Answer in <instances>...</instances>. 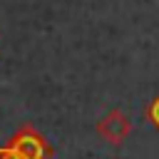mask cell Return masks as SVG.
<instances>
[{"label": "cell", "mask_w": 159, "mask_h": 159, "mask_svg": "<svg viewBox=\"0 0 159 159\" xmlns=\"http://www.w3.org/2000/svg\"><path fill=\"white\" fill-rule=\"evenodd\" d=\"M2 149H10V152L20 154L22 159H52V154H55L50 142L32 124H22L7 139V144H2Z\"/></svg>", "instance_id": "obj_1"}, {"label": "cell", "mask_w": 159, "mask_h": 159, "mask_svg": "<svg viewBox=\"0 0 159 159\" xmlns=\"http://www.w3.org/2000/svg\"><path fill=\"white\" fill-rule=\"evenodd\" d=\"M94 132L112 147H122L127 142V137L132 134V119L127 117V112H122L119 107L109 109L107 114H102L94 122Z\"/></svg>", "instance_id": "obj_2"}, {"label": "cell", "mask_w": 159, "mask_h": 159, "mask_svg": "<svg viewBox=\"0 0 159 159\" xmlns=\"http://www.w3.org/2000/svg\"><path fill=\"white\" fill-rule=\"evenodd\" d=\"M144 119H147L154 129H159V94H154V97L147 102V107H144Z\"/></svg>", "instance_id": "obj_3"}, {"label": "cell", "mask_w": 159, "mask_h": 159, "mask_svg": "<svg viewBox=\"0 0 159 159\" xmlns=\"http://www.w3.org/2000/svg\"><path fill=\"white\" fill-rule=\"evenodd\" d=\"M0 159H22V157L15 154V152H10V149H2V147H0Z\"/></svg>", "instance_id": "obj_4"}]
</instances>
